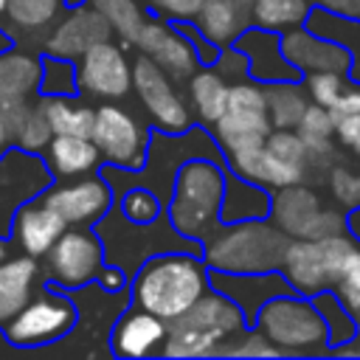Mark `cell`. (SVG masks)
I'll use <instances>...</instances> for the list:
<instances>
[{
	"instance_id": "obj_1",
	"label": "cell",
	"mask_w": 360,
	"mask_h": 360,
	"mask_svg": "<svg viewBox=\"0 0 360 360\" xmlns=\"http://www.w3.org/2000/svg\"><path fill=\"white\" fill-rule=\"evenodd\" d=\"M208 273L211 270L202 262V253H155L129 276V304L163 321H174L211 287Z\"/></svg>"
},
{
	"instance_id": "obj_2",
	"label": "cell",
	"mask_w": 360,
	"mask_h": 360,
	"mask_svg": "<svg viewBox=\"0 0 360 360\" xmlns=\"http://www.w3.org/2000/svg\"><path fill=\"white\" fill-rule=\"evenodd\" d=\"M191 158H205V160L225 163V158H222V152H219L211 129L202 127V124H191L183 132L152 129L149 146H146V160H143L141 169L129 172V169H121V166L101 163L98 166V174L112 186V194L115 197L124 188H129V186H146L166 205L169 202V194H172V183H174L177 169L186 160H191Z\"/></svg>"
},
{
	"instance_id": "obj_3",
	"label": "cell",
	"mask_w": 360,
	"mask_h": 360,
	"mask_svg": "<svg viewBox=\"0 0 360 360\" xmlns=\"http://www.w3.org/2000/svg\"><path fill=\"white\" fill-rule=\"evenodd\" d=\"M287 245L290 236L267 217L219 222L202 242V262L219 273H267L281 267Z\"/></svg>"
},
{
	"instance_id": "obj_4",
	"label": "cell",
	"mask_w": 360,
	"mask_h": 360,
	"mask_svg": "<svg viewBox=\"0 0 360 360\" xmlns=\"http://www.w3.org/2000/svg\"><path fill=\"white\" fill-rule=\"evenodd\" d=\"M225 172V163L205 158H191L177 169L166 202V217L177 233L202 245L219 228Z\"/></svg>"
},
{
	"instance_id": "obj_5",
	"label": "cell",
	"mask_w": 360,
	"mask_h": 360,
	"mask_svg": "<svg viewBox=\"0 0 360 360\" xmlns=\"http://www.w3.org/2000/svg\"><path fill=\"white\" fill-rule=\"evenodd\" d=\"M93 231L101 239L104 248V262L118 264L127 276H132L138 270L141 262H146L155 253H166V250H191V253H202V245L177 233L166 217V211L152 219V222H132L121 214V208L112 202V208L93 225Z\"/></svg>"
},
{
	"instance_id": "obj_6",
	"label": "cell",
	"mask_w": 360,
	"mask_h": 360,
	"mask_svg": "<svg viewBox=\"0 0 360 360\" xmlns=\"http://www.w3.org/2000/svg\"><path fill=\"white\" fill-rule=\"evenodd\" d=\"M250 326L245 312L219 290L208 287L183 315L169 321L160 357H214L217 346Z\"/></svg>"
},
{
	"instance_id": "obj_7",
	"label": "cell",
	"mask_w": 360,
	"mask_h": 360,
	"mask_svg": "<svg viewBox=\"0 0 360 360\" xmlns=\"http://www.w3.org/2000/svg\"><path fill=\"white\" fill-rule=\"evenodd\" d=\"M256 329L267 335L270 343L278 346L284 357H307V354H329L326 323L312 298L298 292H284L262 304L253 321Z\"/></svg>"
},
{
	"instance_id": "obj_8",
	"label": "cell",
	"mask_w": 360,
	"mask_h": 360,
	"mask_svg": "<svg viewBox=\"0 0 360 360\" xmlns=\"http://www.w3.org/2000/svg\"><path fill=\"white\" fill-rule=\"evenodd\" d=\"M76 326V301L68 290L42 281L25 307L0 329L8 346L17 349H42L59 343Z\"/></svg>"
},
{
	"instance_id": "obj_9",
	"label": "cell",
	"mask_w": 360,
	"mask_h": 360,
	"mask_svg": "<svg viewBox=\"0 0 360 360\" xmlns=\"http://www.w3.org/2000/svg\"><path fill=\"white\" fill-rule=\"evenodd\" d=\"M354 242L357 239L349 231L335 233V236H321V239L295 236V239H290L278 270L287 278V284L292 287V292L312 298L315 292L335 287L343 259L349 256Z\"/></svg>"
},
{
	"instance_id": "obj_10",
	"label": "cell",
	"mask_w": 360,
	"mask_h": 360,
	"mask_svg": "<svg viewBox=\"0 0 360 360\" xmlns=\"http://www.w3.org/2000/svg\"><path fill=\"white\" fill-rule=\"evenodd\" d=\"M152 124L141 118L132 107L118 101H101L96 107L90 138L101 152V160L121 169H141L146 160Z\"/></svg>"
},
{
	"instance_id": "obj_11",
	"label": "cell",
	"mask_w": 360,
	"mask_h": 360,
	"mask_svg": "<svg viewBox=\"0 0 360 360\" xmlns=\"http://www.w3.org/2000/svg\"><path fill=\"white\" fill-rule=\"evenodd\" d=\"M132 93L146 112V121L152 129L163 132H183L194 121V112L188 107L186 93L177 87L172 76H166L146 53H135L132 59Z\"/></svg>"
},
{
	"instance_id": "obj_12",
	"label": "cell",
	"mask_w": 360,
	"mask_h": 360,
	"mask_svg": "<svg viewBox=\"0 0 360 360\" xmlns=\"http://www.w3.org/2000/svg\"><path fill=\"white\" fill-rule=\"evenodd\" d=\"M42 278L62 290H79L96 281L104 264V248L93 225H68L51 250L39 259Z\"/></svg>"
},
{
	"instance_id": "obj_13",
	"label": "cell",
	"mask_w": 360,
	"mask_h": 360,
	"mask_svg": "<svg viewBox=\"0 0 360 360\" xmlns=\"http://www.w3.org/2000/svg\"><path fill=\"white\" fill-rule=\"evenodd\" d=\"M79 93L98 101H121L132 93V59L118 39H104L76 59Z\"/></svg>"
},
{
	"instance_id": "obj_14",
	"label": "cell",
	"mask_w": 360,
	"mask_h": 360,
	"mask_svg": "<svg viewBox=\"0 0 360 360\" xmlns=\"http://www.w3.org/2000/svg\"><path fill=\"white\" fill-rule=\"evenodd\" d=\"M37 197L48 202L68 225H96L115 202L112 186L98 172L56 180L45 186Z\"/></svg>"
},
{
	"instance_id": "obj_15",
	"label": "cell",
	"mask_w": 360,
	"mask_h": 360,
	"mask_svg": "<svg viewBox=\"0 0 360 360\" xmlns=\"http://www.w3.org/2000/svg\"><path fill=\"white\" fill-rule=\"evenodd\" d=\"M104 39H115L110 22L84 0L76 6H68L65 14L56 20V25L51 28V34L42 39L39 51L51 53V56H62L76 62L87 48L104 42Z\"/></svg>"
},
{
	"instance_id": "obj_16",
	"label": "cell",
	"mask_w": 360,
	"mask_h": 360,
	"mask_svg": "<svg viewBox=\"0 0 360 360\" xmlns=\"http://www.w3.org/2000/svg\"><path fill=\"white\" fill-rule=\"evenodd\" d=\"M141 53H146L166 76H172L177 84H183L197 68V53L188 42V37L180 31L177 22H169V20H160V17H146L135 45Z\"/></svg>"
},
{
	"instance_id": "obj_17",
	"label": "cell",
	"mask_w": 360,
	"mask_h": 360,
	"mask_svg": "<svg viewBox=\"0 0 360 360\" xmlns=\"http://www.w3.org/2000/svg\"><path fill=\"white\" fill-rule=\"evenodd\" d=\"M166 332H169V321L129 304L112 321L107 346L112 357H155L163 349Z\"/></svg>"
},
{
	"instance_id": "obj_18",
	"label": "cell",
	"mask_w": 360,
	"mask_h": 360,
	"mask_svg": "<svg viewBox=\"0 0 360 360\" xmlns=\"http://www.w3.org/2000/svg\"><path fill=\"white\" fill-rule=\"evenodd\" d=\"M278 45L284 59L301 73H315V70H338L352 79V56L346 48L312 34L307 25H295L284 34H278Z\"/></svg>"
},
{
	"instance_id": "obj_19",
	"label": "cell",
	"mask_w": 360,
	"mask_h": 360,
	"mask_svg": "<svg viewBox=\"0 0 360 360\" xmlns=\"http://www.w3.org/2000/svg\"><path fill=\"white\" fill-rule=\"evenodd\" d=\"M225 169L250 180V183H256V186H262V188H267V191H276V188L292 186V183H304V180L312 183V174L304 163L284 160V158L273 155L264 143L253 146V149L225 155Z\"/></svg>"
},
{
	"instance_id": "obj_20",
	"label": "cell",
	"mask_w": 360,
	"mask_h": 360,
	"mask_svg": "<svg viewBox=\"0 0 360 360\" xmlns=\"http://www.w3.org/2000/svg\"><path fill=\"white\" fill-rule=\"evenodd\" d=\"M208 278H211L214 290L225 292L245 312V321L250 326H253L256 312L262 309L264 301L284 295V292H292V287L287 284L281 270H267V273H219V270H211Z\"/></svg>"
},
{
	"instance_id": "obj_21",
	"label": "cell",
	"mask_w": 360,
	"mask_h": 360,
	"mask_svg": "<svg viewBox=\"0 0 360 360\" xmlns=\"http://www.w3.org/2000/svg\"><path fill=\"white\" fill-rule=\"evenodd\" d=\"M65 228H68V222L39 197L20 202L11 217V239H14L17 250H22L34 259H42L51 250V245L62 236Z\"/></svg>"
},
{
	"instance_id": "obj_22",
	"label": "cell",
	"mask_w": 360,
	"mask_h": 360,
	"mask_svg": "<svg viewBox=\"0 0 360 360\" xmlns=\"http://www.w3.org/2000/svg\"><path fill=\"white\" fill-rule=\"evenodd\" d=\"M233 48H239L245 53V59H248V76L253 82L270 84V82H292V79H301V73L284 59L276 31H264V28L248 25L233 39Z\"/></svg>"
},
{
	"instance_id": "obj_23",
	"label": "cell",
	"mask_w": 360,
	"mask_h": 360,
	"mask_svg": "<svg viewBox=\"0 0 360 360\" xmlns=\"http://www.w3.org/2000/svg\"><path fill=\"white\" fill-rule=\"evenodd\" d=\"M321 208H323L321 191L309 180H304V183H292V186H281V188L270 191L267 219L273 225H278L290 239H295V236L309 233Z\"/></svg>"
},
{
	"instance_id": "obj_24",
	"label": "cell",
	"mask_w": 360,
	"mask_h": 360,
	"mask_svg": "<svg viewBox=\"0 0 360 360\" xmlns=\"http://www.w3.org/2000/svg\"><path fill=\"white\" fill-rule=\"evenodd\" d=\"M42 51L11 42L0 51V107L22 104L39 96Z\"/></svg>"
},
{
	"instance_id": "obj_25",
	"label": "cell",
	"mask_w": 360,
	"mask_h": 360,
	"mask_svg": "<svg viewBox=\"0 0 360 360\" xmlns=\"http://www.w3.org/2000/svg\"><path fill=\"white\" fill-rule=\"evenodd\" d=\"M68 6H70L68 0H6V14L0 20V28L14 42L39 48Z\"/></svg>"
},
{
	"instance_id": "obj_26",
	"label": "cell",
	"mask_w": 360,
	"mask_h": 360,
	"mask_svg": "<svg viewBox=\"0 0 360 360\" xmlns=\"http://www.w3.org/2000/svg\"><path fill=\"white\" fill-rule=\"evenodd\" d=\"M39 158L51 180L82 177V174L98 172V166L104 163L90 135H53Z\"/></svg>"
},
{
	"instance_id": "obj_27",
	"label": "cell",
	"mask_w": 360,
	"mask_h": 360,
	"mask_svg": "<svg viewBox=\"0 0 360 360\" xmlns=\"http://www.w3.org/2000/svg\"><path fill=\"white\" fill-rule=\"evenodd\" d=\"M42 264L39 259L17 250L6 262H0V329L25 307V301L42 284Z\"/></svg>"
},
{
	"instance_id": "obj_28",
	"label": "cell",
	"mask_w": 360,
	"mask_h": 360,
	"mask_svg": "<svg viewBox=\"0 0 360 360\" xmlns=\"http://www.w3.org/2000/svg\"><path fill=\"white\" fill-rule=\"evenodd\" d=\"M222 158L242 152V149H253L262 146L264 138L270 135L273 124L267 118V112H248V110H228L208 127Z\"/></svg>"
},
{
	"instance_id": "obj_29",
	"label": "cell",
	"mask_w": 360,
	"mask_h": 360,
	"mask_svg": "<svg viewBox=\"0 0 360 360\" xmlns=\"http://www.w3.org/2000/svg\"><path fill=\"white\" fill-rule=\"evenodd\" d=\"M183 84H186V98L194 112V121L202 127H211L225 112L231 82L214 65H200Z\"/></svg>"
},
{
	"instance_id": "obj_30",
	"label": "cell",
	"mask_w": 360,
	"mask_h": 360,
	"mask_svg": "<svg viewBox=\"0 0 360 360\" xmlns=\"http://www.w3.org/2000/svg\"><path fill=\"white\" fill-rule=\"evenodd\" d=\"M6 112V124H8V135H11V146L28 155H42V149L48 146V141L53 138V129L39 107V96L22 104H8L3 107Z\"/></svg>"
},
{
	"instance_id": "obj_31",
	"label": "cell",
	"mask_w": 360,
	"mask_h": 360,
	"mask_svg": "<svg viewBox=\"0 0 360 360\" xmlns=\"http://www.w3.org/2000/svg\"><path fill=\"white\" fill-rule=\"evenodd\" d=\"M304 25L312 34H318V37L340 45V48H346L349 56H352V79L360 82V17L312 6L307 20H304Z\"/></svg>"
},
{
	"instance_id": "obj_32",
	"label": "cell",
	"mask_w": 360,
	"mask_h": 360,
	"mask_svg": "<svg viewBox=\"0 0 360 360\" xmlns=\"http://www.w3.org/2000/svg\"><path fill=\"white\" fill-rule=\"evenodd\" d=\"M191 22L205 34L208 42H214L217 48H228L250 25V11L239 8L231 0H202Z\"/></svg>"
},
{
	"instance_id": "obj_33",
	"label": "cell",
	"mask_w": 360,
	"mask_h": 360,
	"mask_svg": "<svg viewBox=\"0 0 360 360\" xmlns=\"http://www.w3.org/2000/svg\"><path fill=\"white\" fill-rule=\"evenodd\" d=\"M270 211V191L233 174L225 172V191H222V205H219V219L222 222H239V219H262Z\"/></svg>"
},
{
	"instance_id": "obj_34",
	"label": "cell",
	"mask_w": 360,
	"mask_h": 360,
	"mask_svg": "<svg viewBox=\"0 0 360 360\" xmlns=\"http://www.w3.org/2000/svg\"><path fill=\"white\" fill-rule=\"evenodd\" d=\"M39 107L53 135H90L96 107L76 96H39Z\"/></svg>"
},
{
	"instance_id": "obj_35",
	"label": "cell",
	"mask_w": 360,
	"mask_h": 360,
	"mask_svg": "<svg viewBox=\"0 0 360 360\" xmlns=\"http://www.w3.org/2000/svg\"><path fill=\"white\" fill-rule=\"evenodd\" d=\"M264 96H267V118H270L273 129H295L309 104L304 82L301 79L270 82V84H264Z\"/></svg>"
},
{
	"instance_id": "obj_36",
	"label": "cell",
	"mask_w": 360,
	"mask_h": 360,
	"mask_svg": "<svg viewBox=\"0 0 360 360\" xmlns=\"http://www.w3.org/2000/svg\"><path fill=\"white\" fill-rule=\"evenodd\" d=\"M112 28V37L129 51L146 22V8L141 0H87Z\"/></svg>"
},
{
	"instance_id": "obj_37",
	"label": "cell",
	"mask_w": 360,
	"mask_h": 360,
	"mask_svg": "<svg viewBox=\"0 0 360 360\" xmlns=\"http://www.w3.org/2000/svg\"><path fill=\"white\" fill-rule=\"evenodd\" d=\"M312 0H253L250 6V25L284 34L295 25H304Z\"/></svg>"
},
{
	"instance_id": "obj_38",
	"label": "cell",
	"mask_w": 360,
	"mask_h": 360,
	"mask_svg": "<svg viewBox=\"0 0 360 360\" xmlns=\"http://www.w3.org/2000/svg\"><path fill=\"white\" fill-rule=\"evenodd\" d=\"M312 301H315V307H318V312H321V318H323V323H326L329 349H332V346H340V343H349V340L357 335L360 323H357V318L346 309V304L338 298L335 290H321V292L312 295Z\"/></svg>"
},
{
	"instance_id": "obj_39",
	"label": "cell",
	"mask_w": 360,
	"mask_h": 360,
	"mask_svg": "<svg viewBox=\"0 0 360 360\" xmlns=\"http://www.w3.org/2000/svg\"><path fill=\"white\" fill-rule=\"evenodd\" d=\"M321 183L329 191V200L340 205L343 211H352L360 205V166H352L346 160H338L329 166L321 177Z\"/></svg>"
},
{
	"instance_id": "obj_40",
	"label": "cell",
	"mask_w": 360,
	"mask_h": 360,
	"mask_svg": "<svg viewBox=\"0 0 360 360\" xmlns=\"http://www.w3.org/2000/svg\"><path fill=\"white\" fill-rule=\"evenodd\" d=\"M214 357H284V354L278 352L276 343L267 340V335H264L262 329L245 326V329H239L236 335L225 338V340L217 346Z\"/></svg>"
},
{
	"instance_id": "obj_41",
	"label": "cell",
	"mask_w": 360,
	"mask_h": 360,
	"mask_svg": "<svg viewBox=\"0 0 360 360\" xmlns=\"http://www.w3.org/2000/svg\"><path fill=\"white\" fill-rule=\"evenodd\" d=\"M76 62L42 53V79H39V96H76Z\"/></svg>"
},
{
	"instance_id": "obj_42",
	"label": "cell",
	"mask_w": 360,
	"mask_h": 360,
	"mask_svg": "<svg viewBox=\"0 0 360 360\" xmlns=\"http://www.w3.org/2000/svg\"><path fill=\"white\" fill-rule=\"evenodd\" d=\"M115 205L132 222H152V219H158L166 211L163 200L152 188H146V186H129V188H124L115 197Z\"/></svg>"
},
{
	"instance_id": "obj_43",
	"label": "cell",
	"mask_w": 360,
	"mask_h": 360,
	"mask_svg": "<svg viewBox=\"0 0 360 360\" xmlns=\"http://www.w3.org/2000/svg\"><path fill=\"white\" fill-rule=\"evenodd\" d=\"M338 292V298L346 304V309L357 318L360 323V242H354V248L349 250V256L343 259L340 276L332 287Z\"/></svg>"
},
{
	"instance_id": "obj_44",
	"label": "cell",
	"mask_w": 360,
	"mask_h": 360,
	"mask_svg": "<svg viewBox=\"0 0 360 360\" xmlns=\"http://www.w3.org/2000/svg\"><path fill=\"white\" fill-rule=\"evenodd\" d=\"M301 82H304V90H307L312 104L332 107L335 98L340 96V90L349 84V76L338 73V70H315V73L301 76Z\"/></svg>"
},
{
	"instance_id": "obj_45",
	"label": "cell",
	"mask_w": 360,
	"mask_h": 360,
	"mask_svg": "<svg viewBox=\"0 0 360 360\" xmlns=\"http://www.w3.org/2000/svg\"><path fill=\"white\" fill-rule=\"evenodd\" d=\"M295 132L301 135L304 143H318V141H329L335 138V115L329 112V107H321V104H307Z\"/></svg>"
},
{
	"instance_id": "obj_46",
	"label": "cell",
	"mask_w": 360,
	"mask_h": 360,
	"mask_svg": "<svg viewBox=\"0 0 360 360\" xmlns=\"http://www.w3.org/2000/svg\"><path fill=\"white\" fill-rule=\"evenodd\" d=\"M264 146L273 155L284 158V160H292V163H304L307 166V146H304V141H301V135L295 129H270V135L264 138Z\"/></svg>"
},
{
	"instance_id": "obj_47",
	"label": "cell",
	"mask_w": 360,
	"mask_h": 360,
	"mask_svg": "<svg viewBox=\"0 0 360 360\" xmlns=\"http://www.w3.org/2000/svg\"><path fill=\"white\" fill-rule=\"evenodd\" d=\"M146 14L169 20V22H188L197 17L202 0H141Z\"/></svg>"
},
{
	"instance_id": "obj_48",
	"label": "cell",
	"mask_w": 360,
	"mask_h": 360,
	"mask_svg": "<svg viewBox=\"0 0 360 360\" xmlns=\"http://www.w3.org/2000/svg\"><path fill=\"white\" fill-rule=\"evenodd\" d=\"M335 141L343 149V155H352L354 160H360V112H352L335 121Z\"/></svg>"
},
{
	"instance_id": "obj_49",
	"label": "cell",
	"mask_w": 360,
	"mask_h": 360,
	"mask_svg": "<svg viewBox=\"0 0 360 360\" xmlns=\"http://www.w3.org/2000/svg\"><path fill=\"white\" fill-rule=\"evenodd\" d=\"M214 68L228 79V82H239V79H250L248 76V59L239 48L228 45V48H219V56L214 62Z\"/></svg>"
},
{
	"instance_id": "obj_50",
	"label": "cell",
	"mask_w": 360,
	"mask_h": 360,
	"mask_svg": "<svg viewBox=\"0 0 360 360\" xmlns=\"http://www.w3.org/2000/svg\"><path fill=\"white\" fill-rule=\"evenodd\" d=\"M180 25V31L188 37V42H191V48H194V53H197V62L200 65H214L217 62V56H219V48L214 45V42H208L205 39V34L188 20V22H177Z\"/></svg>"
},
{
	"instance_id": "obj_51",
	"label": "cell",
	"mask_w": 360,
	"mask_h": 360,
	"mask_svg": "<svg viewBox=\"0 0 360 360\" xmlns=\"http://www.w3.org/2000/svg\"><path fill=\"white\" fill-rule=\"evenodd\" d=\"M329 112L335 115V121H338V118H343V115L360 112V82L349 79V84L340 90V96L335 98V104L329 107Z\"/></svg>"
},
{
	"instance_id": "obj_52",
	"label": "cell",
	"mask_w": 360,
	"mask_h": 360,
	"mask_svg": "<svg viewBox=\"0 0 360 360\" xmlns=\"http://www.w3.org/2000/svg\"><path fill=\"white\" fill-rule=\"evenodd\" d=\"M96 284H98L101 290H107V292H121V290L129 287V276H127L118 264L104 262L101 270H98V276H96Z\"/></svg>"
},
{
	"instance_id": "obj_53",
	"label": "cell",
	"mask_w": 360,
	"mask_h": 360,
	"mask_svg": "<svg viewBox=\"0 0 360 360\" xmlns=\"http://www.w3.org/2000/svg\"><path fill=\"white\" fill-rule=\"evenodd\" d=\"M329 354H338V357H360V329L357 335L349 340V343H340V346H332Z\"/></svg>"
},
{
	"instance_id": "obj_54",
	"label": "cell",
	"mask_w": 360,
	"mask_h": 360,
	"mask_svg": "<svg viewBox=\"0 0 360 360\" xmlns=\"http://www.w3.org/2000/svg\"><path fill=\"white\" fill-rule=\"evenodd\" d=\"M11 149V135H8V124H6V112H3V107H0V160H3V155Z\"/></svg>"
},
{
	"instance_id": "obj_55",
	"label": "cell",
	"mask_w": 360,
	"mask_h": 360,
	"mask_svg": "<svg viewBox=\"0 0 360 360\" xmlns=\"http://www.w3.org/2000/svg\"><path fill=\"white\" fill-rule=\"evenodd\" d=\"M346 231L360 242V205L349 211V217H346Z\"/></svg>"
},
{
	"instance_id": "obj_56",
	"label": "cell",
	"mask_w": 360,
	"mask_h": 360,
	"mask_svg": "<svg viewBox=\"0 0 360 360\" xmlns=\"http://www.w3.org/2000/svg\"><path fill=\"white\" fill-rule=\"evenodd\" d=\"M312 6H321V8H329V11L349 14V0H312Z\"/></svg>"
},
{
	"instance_id": "obj_57",
	"label": "cell",
	"mask_w": 360,
	"mask_h": 360,
	"mask_svg": "<svg viewBox=\"0 0 360 360\" xmlns=\"http://www.w3.org/2000/svg\"><path fill=\"white\" fill-rule=\"evenodd\" d=\"M14 253H17L14 239H11V236H0V262H6V259L14 256Z\"/></svg>"
},
{
	"instance_id": "obj_58",
	"label": "cell",
	"mask_w": 360,
	"mask_h": 360,
	"mask_svg": "<svg viewBox=\"0 0 360 360\" xmlns=\"http://www.w3.org/2000/svg\"><path fill=\"white\" fill-rule=\"evenodd\" d=\"M349 14L352 17H360V0H349Z\"/></svg>"
},
{
	"instance_id": "obj_59",
	"label": "cell",
	"mask_w": 360,
	"mask_h": 360,
	"mask_svg": "<svg viewBox=\"0 0 360 360\" xmlns=\"http://www.w3.org/2000/svg\"><path fill=\"white\" fill-rule=\"evenodd\" d=\"M3 14H6V0H0V20H3Z\"/></svg>"
},
{
	"instance_id": "obj_60",
	"label": "cell",
	"mask_w": 360,
	"mask_h": 360,
	"mask_svg": "<svg viewBox=\"0 0 360 360\" xmlns=\"http://www.w3.org/2000/svg\"><path fill=\"white\" fill-rule=\"evenodd\" d=\"M68 3H70V6H76V3H84V0H68Z\"/></svg>"
}]
</instances>
